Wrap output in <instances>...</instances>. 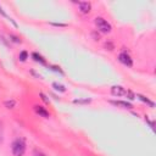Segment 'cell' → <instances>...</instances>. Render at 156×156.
<instances>
[{
  "label": "cell",
  "mask_w": 156,
  "mask_h": 156,
  "mask_svg": "<svg viewBox=\"0 0 156 156\" xmlns=\"http://www.w3.org/2000/svg\"><path fill=\"white\" fill-rule=\"evenodd\" d=\"M32 57L34 58V61L40 62L41 65H45V63H46V62H45V60H44V57H43L41 55H39L38 52H33V54H32Z\"/></svg>",
  "instance_id": "obj_9"
},
{
  "label": "cell",
  "mask_w": 156,
  "mask_h": 156,
  "mask_svg": "<svg viewBox=\"0 0 156 156\" xmlns=\"http://www.w3.org/2000/svg\"><path fill=\"white\" fill-rule=\"evenodd\" d=\"M27 57H28V52H27V51H21V52H20V56H18L20 61L24 62V61L27 60Z\"/></svg>",
  "instance_id": "obj_11"
},
{
  "label": "cell",
  "mask_w": 156,
  "mask_h": 156,
  "mask_svg": "<svg viewBox=\"0 0 156 156\" xmlns=\"http://www.w3.org/2000/svg\"><path fill=\"white\" fill-rule=\"evenodd\" d=\"M52 87H54V89L55 90H57V91H61V93H65L66 91V88L62 85V84H58V83H52Z\"/></svg>",
  "instance_id": "obj_10"
},
{
  "label": "cell",
  "mask_w": 156,
  "mask_h": 156,
  "mask_svg": "<svg viewBox=\"0 0 156 156\" xmlns=\"http://www.w3.org/2000/svg\"><path fill=\"white\" fill-rule=\"evenodd\" d=\"M135 98H138V99H139V100H141L143 102L147 104L150 107H154V106H155V104H154L151 100H149L147 98H145V96H143V95H140V94H136V96H135Z\"/></svg>",
  "instance_id": "obj_8"
},
{
  "label": "cell",
  "mask_w": 156,
  "mask_h": 156,
  "mask_svg": "<svg viewBox=\"0 0 156 156\" xmlns=\"http://www.w3.org/2000/svg\"><path fill=\"white\" fill-rule=\"evenodd\" d=\"M78 5H79V10L82 13H88L91 9V4L88 1H80V2H78Z\"/></svg>",
  "instance_id": "obj_6"
},
{
  "label": "cell",
  "mask_w": 156,
  "mask_h": 156,
  "mask_svg": "<svg viewBox=\"0 0 156 156\" xmlns=\"http://www.w3.org/2000/svg\"><path fill=\"white\" fill-rule=\"evenodd\" d=\"M118 61H119L121 63H123L124 66H127V67H132V66H133V60L130 58V56H129L127 52L119 54V55H118Z\"/></svg>",
  "instance_id": "obj_3"
},
{
  "label": "cell",
  "mask_w": 156,
  "mask_h": 156,
  "mask_svg": "<svg viewBox=\"0 0 156 156\" xmlns=\"http://www.w3.org/2000/svg\"><path fill=\"white\" fill-rule=\"evenodd\" d=\"M95 26L98 27V29L101 32V33H110L111 30H112V27H111V24L105 20V18H102V17H96L95 18Z\"/></svg>",
  "instance_id": "obj_2"
},
{
  "label": "cell",
  "mask_w": 156,
  "mask_h": 156,
  "mask_svg": "<svg viewBox=\"0 0 156 156\" xmlns=\"http://www.w3.org/2000/svg\"><path fill=\"white\" fill-rule=\"evenodd\" d=\"M34 111H35L37 115H39V116H41L44 118H49V116H50V113L48 112V110L45 107L40 106V105H34Z\"/></svg>",
  "instance_id": "obj_5"
},
{
  "label": "cell",
  "mask_w": 156,
  "mask_h": 156,
  "mask_svg": "<svg viewBox=\"0 0 156 156\" xmlns=\"http://www.w3.org/2000/svg\"><path fill=\"white\" fill-rule=\"evenodd\" d=\"M15 105H16L15 100H7V101H5V106H6L7 108H12Z\"/></svg>",
  "instance_id": "obj_13"
},
{
  "label": "cell",
  "mask_w": 156,
  "mask_h": 156,
  "mask_svg": "<svg viewBox=\"0 0 156 156\" xmlns=\"http://www.w3.org/2000/svg\"><path fill=\"white\" fill-rule=\"evenodd\" d=\"M11 150H12L13 156H23L24 152H26V144H24V141L21 140V139H16L12 143Z\"/></svg>",
  "instance_id": "obj_1"
},
{
  "label": "cell",
  "mask_w": 156,
  "mask_h": 156,
  "mask_svg": "<svg viewBox=\"0 0 156 156\" xmlns=\"http://www.w3.org/2000/svg\"><path fill=\"white\" fill-rule=\"evenodd\" d=\"M34 155H35V156H45L43 152H40V151H38V150L34 151Z\"/></svg>",
  "instance_id": "obj_15"
},
{
  "label": "cell",
  "mask_w": 156,
  "mask_h": 156,
  "mask_svg": "<svg viewBox=\"0 0 156 156\" xmlns=\"http://www.w3.org/2000/svg\"><path fill=\"white\" fill-rule=\"evenodd\" d=\"M10 38H11L12 41H15V43H21V40H20L17 37H15V35H10Z\"/></svg>",
  "instance_id": "obj_14"
},
{
  "label": "cell",
  "mask_w": 156,
  "mask_h": 156,
  "mask_svg": "<svg viewBox=\"0 0 156 156\" xmlns=\"http://www.w3.org/2000/svg\"><path fill=\"white\" fill-rule=\"evenodd\" d=\"M40 96H41V99H43V100H44V101H45V102H49V100H48V99H46V96H45V95H44V94H43V93H40Z\"/></svg>",
  "instance_id": "obj_16"
},
{
  "label": "cell",
  "mask_w": 156,
  "mask_h": 156,
  "mask_svg": "<svg viewBox=\"0 0 156 156\" xmlns=\"http://www.w3.org/2000/svg\"><path fill=\"white\" fill-rule=\"evenodd\" d=\"M54 26H58V27H66V24H62V23H52Z\"/></svg>",
  "instance_id": "obj_17"
},
{
  "label": "cell",
  "mask_w": 156,
  "mask_h": 156,
  "mask_svg": "<svg viewBox=\"0 0 156 156\" xmlns=\"http://www.w3.org/2000/svg\"><path fill=\"white\" fill-rule=\"evenodd\" d=\"M91 100L90 99H77V100H73L74 104H89Z\"/></svg>",
  "instance_id": "obj_12"
},
{
  "label": "cell",
  "mask_w": 156,
  "mask_h": 156,
  "mask_svg": "<svg viewBox=\"0 0 156 156\" xmlns=\"http://www.w3.org/2000/svg\"><path fill=\"white\" fill-rule=\"evenodd\" d=\"M112 105H116V106H119L122 108H132V104L128 102V101H121V100H117V101H110Z\"/></svg>",
  "instance_id": "obj_7"
},
{
  "label": "cell",
  "mask_w": 156,
  "mask_h": 156,
  "mask_svg": "<svg viewBox=\"0 0 156 156\" xmlns=\"http://www.w3.org/2000/svg\"><path fill=\"white\" fill-rule=\"evenodd\" d=\"M126 91L127 90L123 87H121V85H113V87H111V94L113 96H123V95H126Z\"/></svg>",
  "instance_id": "obj_4"
}]
</instances>
